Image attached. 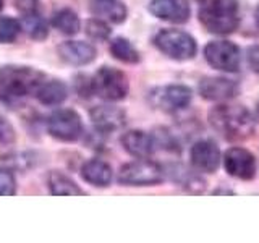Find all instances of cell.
I'll return each instance as SVG.
<instances>
[{
  "mask_svg": "<svg viewBox=\"0 0 259 243\" xmlns=\"http://www.w3.org/2000/svg\"><path fill=\"white\" fill-rule=\"evenodd\" d=\"M110 54L115 57L117 60L125 63H138L140 62V52L138 49L130 43L125 37H117L110 43Z\"/></svg>",
  "mask_w": 259,
  "mask_h": 243,
  "instance_id": "22",
  "label": "cell"
},
{
  "mask_svg": "<svg viewBox=\"0 0 259 243\" xmlns=\"http://www.w3.org/2000/svg\"><path fill=\"white\" fill-rule=\"evenodd\" d=\"M36 97L46 105H57L68 97V88L62 79H44L37 88Z\"/></svg>",
  "mask_w": 259,
  "mask_h": 243,
  "instance_id": "18",
  "label": "cell"
},
{
  "mask_svg": "<svg viewBox=\"0 0 259 243\" xmlns=\"http://www.w3.org/2000/svg\"><path fill=\"white\" fill-rule=\"evenodd\" d=\"M57 52H59L63 62L75 65V67H81V65L94 62L97 55L96 47L89 43H83V40H67V43H62L57 47Z\"/></svg>",
  "mask_w": 259,
  "mask_h": 243,
  "instance_id": "14",
  "label": "cell"
},
{
  "mask_svg": "<svg viewBox=\"0 0 259 243\" xmlns=\"http://www.w3.org/2000/svg\"><path fill=\"white\" fill-rule=\"evenodd\" d=\"M94 93L107 101H121L128 94V78L113 67H101L93 78Z\"/></svg>",
  "mask_w": 259,
  "mask_h": 243,
  "instance_id": "6",
  "label": "cell"
},
{
  "mask_svg": "<svg viewBox=\"0 0 259 243\" xmlns=\"http://www.w3.org/2000/svg\"><path fill=\"white\" fill-rule=\"evenodd\" d=\"M89 115H91L94 127L102 133H112L120 130L126 122L125 112L115 105H96L89 112Z\"/></svg>",
  "mask_w": 259,
  "mask_h": 243,
  "instance_id": "15",
  "label": "cell"
},
{
  "mask_svg": "<svg viewBox=\"0 0 259 243\" xmlns=\"http://www.w3.org/2000/svg\"><path fill=\"white\" fill-rule=\"evenodd\" d=\"M248 62L251 65V68L259 76V46H253L248 52Z\"/></svg>",
  "mask_w": 259,
  "mask_h": 243,
  "instance_id": "29",
  "label": "cell"
},
{
  "mask_svg": "<svg viewBox=\"0 0 259 243\" xmlns=\"http://www.w3.org/2000/svg\"><path fill=\"white\" fill-rule=\"evenodd\" d=\"M154 44L162 54L174 60H190L198 52L196 40L188 32L178 29H162L154 37Z\"/></svg>",
  "mask_w": 259,
  "mask_h": 243,
  "instance_id": "4",
  "label": "cell"
},
{
  "mask_svg": "<svg viewBox=\"0 0 259 243\" xmlns=\"http://www.w3.org/2000/svg\"><path fill=\"white\" fill-rule=\"evenodd\" d=\"M237 83L229 78H202L199 83V94L206 101H229L233 96H237Z\"/></svg>",
  "mask_w": 259,
  "mask_h": 243,
  "instance_id": "13",
  "label": "cell"
},
{
  "mask_svg": "<svg viewBox=\"0 0 259 243\" xmlns=\"http://www.w3.org/2000/svg\"><path fill=\"white\" fill-rule=\"evenodd\" d=\"M16 193V178L8 169H0V196H12Z\"/></svg>",
  "mask_w": 259,
  "mask_h": 243,
  "instance_id": "26",
  "label": "cell"
},
{
  "mask_svg": "<svg viewBox=\"0 0 259 243\" xmlns=\"http://www.w3.org/2000/svg\"><path fill=\"white\" fill-rule=\"evenodd\" d=\"M44 81V73L23 65H5L0 68V91L7 97H24L36 94Z\"/></svg>",
  "mask_w": 259,
  "mask_h": 243,
  "instance_id": "3",
  "label": "cell"
},
{
  "mask_svg": "<svg viewBox=\"0 0 259 243\" xmlns=\"http://www.w3.org/2000/svg\"><path fill=\"white\" fill-rule=\"evenodd\" d=\"M121 146L125 151L138 159H146L154 154L157 148V140L141 130H132L121 136Z\"/></svg>",
  "mask_w": 259,
  "mask_h": 243,
  "instance_id": "16",
  "label": "cell"
},
{
  "mask_svg": "<svg viewBox=\"0 0 259 243\" xmlns=\"http://www.w3.org/2000/svg\"><path fill=\"white\" fill-rule=\"evenodd\" d=\"M47 186L51 194L55 196H76V194H84V191L62 172H52L47 177Z\"/></svg>",
  "mask_w": 259,
  "mask_h": 243,
  "instance_id": "20",
  "label": "cell"
},
{
  "mask_svg": "<svg viewBox=\"0 0 259 243\" xmlns=\"http://www.w3.org/2000/svg\"><path fill=\"white\" fill-rule=\"evenodd\" d=\"M91 10L110 23H123L126 18V7L118 0H93Z\"/></svg>",
  "mask_w": 259,
  "mask_h": 243,
  "instance_id": "19",
  "label": "cell"
},
{
  "mask_svg": "<svg viewBox=\"0 0 259 243\" xmlns=\"http://www.w3.org/2000/svg\"><path fill=\"white\" fill-rule=\"evenodd\" d=\"M4 8V0H0V10Z\"/></svg>",
  "mask_w": 259,
  "mask_h": 243,
  "instance_id": "32",
  "label": "cell"
},
{
  "mask_svg": "<svg viewBox=\"0 0 259 243\" xmlns=\"http://www.w3.org/2000/svg\"><path fill=\"white\" fill-rule=\"evenodd\" d=\"M193 93L188 86L183 85H168L154 89L151 93V102L154 107L164 112H178L188 107L191 102Z\"/></svg>",
  "mask_w": 259,
  "mask_h": 243,
  "instance_id": "9",
  "label": "cell"
},
{
  "mask_svg": "<svg viewBox=\"0 0 259 243\" xmlns=\"http://www.w3.org/2000/svg\"><path fill=\"white\" fill-rule=\"evenodd\" d=\"M47 130L60 141H76L83 135V122L78 112L71 109H60L47 118Z\"/></svg>",
  "mask_w": 259,
  "mask_h": 243,
  "instance_id": "7",
  "label": "cell"
},
{
  "mask_svg": "<svg viewBox=\"0 0 259 243\" xmlns=\"http://www.w3.org/2000/svg\"><path fill=\"white\" fill-rule=\"evenodd\" d=\"M15 130L5 118L0 117V144H10L15 141Z\"/></svg>",
  "mask_w": 259,
  "mask_h": 243,
  "instance_id": "28",
  "label": "cell"
},
{
  "mask_svg": "<svg viewBox=\"0 0 259 243\" xmlns=\"http://www.w3.org/2000/svg\"><path fill=\"white\" fill-rule=\"evenodd\" d=\"M21 28L29 34V37L36 40H44L47 37V24L40 13H32V15H23L21 18Z\"/></svg>",
  "mask_w": 259,
  "mask_h": 243,
  "instance_id": "23",
  "label": "cell"
},
{
  "mask_svg": "<svg viewBox=\"0 0 259 243\" xmlns=\"http://www.w3.org/2000/svg\"><path fill=\"white\" fill-rule=\"evenodd\" d=\"M257 115H259V104H257Z\"/></svg>",
  "mask_w": 259,
  "mask_h": 243,
  "instance_id": "33",
  "label": "cell"
},
{
  "mask_svg": "<svg viewBox=\"0 0 259 243\" xmlns=\"http://www.w3.org/2000/svg\"><path fill=\"white\" fill-rule=\"evenodd\" d=\"M164 180V170L152 160L128 162L118 172V183L126 186H152Z\"/></svg>",
  "mask_w": 259,
  "mask_h": 243,
  "instance_id": "5",
  "label": "cell"
},
{
  "mask_svg": "<svg viewBox=\"0 0 259 243\" xmlns=\"http://www.w3.org/2000/svg\"><path fill=\"white\" fill-rule=\"evenodd\" d=\"M190 157L196 170L212 174L217 170L219 164H221V149H219V146L214 141L201 140L198 143H194L190 152Z\"/></svg>",
  "mask_w": 259,
  "mask_h": 243,
  "instance_id": "11",
  "label": "cell"
},
{
  "mask_svg": "<svg viewBox=\"0 0 259 243\" xmlns=\"http://www.w3.org/2000/svg\"><path fill=\"white\" fill-rule=\"evenodd\" d=\"M81 177L88 183L104 188V186H109L112 182V169L107 162L101 159H89L81 167Z\"/></svg>",
  "mask_w": 259,
  "mask_h": 243,
  "instance_id": "17",
  "label": "cell"
},
{
  "mask_svg": "<svg viewBox=\"0 0 259 243\" xmlns=\"http://www.w3.org/2000/svg\"><path fill=\"white\" fill-rule=\"evenodd\" d=\"M214 194H233V191L232 190H222L221 188V190H215Z\"/></svg>",
  "mask_w": 259,
  "mask_h": 243,
  "instance_id": "30",
  "label": "cell"
},
{
  "mask_svg": "<svg viewBox=\"0 0 259 243\" xmlns=\"http://www.w3.org/2000/svg\"><path fill=\"white\" fill-rule=\"evenodd\" d=\"M209 124L230 141L246 140L254 133V118L243 105L221 104L209 112Z\"/></svg>",
  "mask_w": 259,
  "mask_h": 243,
  "instance_id": "1",
  "label": "cell"
},
{
  "mask_svg": "<svg viewBox=\"0 0 259 243\" xmlns=\"http://www.w3.org/2000/svg\"><path fill=\"white\" fill-rule=\"evenodd\" d=\"M21 23L10 16H0V43L10 44L21 32Z\"/></svg>",
  "mask_w": 259,
  "mask_h": 243,
  "instance_id": "24",
  "label": "cell"
},
{
  "mask_svg": "<svg viewBox=\"0 0 259 243\" xmlns=\"http://www.w3.org/2000/svg\"><path fill=\"white\" fill-rule=\"evenodd\" d=\"M256 24H257V28H259V7H257V10H256Z\"/></svg>",
  "mask_w": 259,
  "mask_h": 243,
  "instance_id": "31",
  "label": "cell"
},
{
  "mask_svg": "<svg viewBox=\"0 0 259 243\" xmlns=\"http://www.w3.org/2000/svg\"><path fill=\"white\" fill-rule=\"evenodd\" d=\"M15 7L21 15L40 13V2L39 0H15Z\"/></svg>",
  "mask_w": 259,
  "mask_h": 243,
  "instance_id": "27",
  "label": "cell"
},
{
  "mask_svg": "<svg viewBox=\"0 0 259 243\" xmlns=\"http://www.w3.org/2000/svg\"><path fill=\"white\" fill-rule=\"evenodd\" d=\"M207 63L215 70L235 73L240 68V49L230 40H212L204 49Z\"/></svg>",
  "mask_w": 259,
  "mask_h": 243,
  "instance_id": "8",
  "label": "cell"
},
{
  "mask_svg": "<svg viewBox=\"0 0 259 243\" xmlns=\"http://www.w3.org/2000/svg\"><path fill=\"white\" fill-rule=\"evenodd\" d=\"M198 16L207 31L230 34L238 28V0H198Z\"/></svg>",
  "mask_w": 259,
  "mask_h": 243,
  "instance_id": "2",
  "label": "cell"
},
{
  "mask_svg": "<svg viewBox=\"0 0 259 243\" xmlns=\"http://www.w3.org/2000/svg\"><path fill=\"white\" fill-rule=\"evenodd\" d=\"M52 24L55 29H59L60 32L68 36L76 34L81 28L78 15L71 8H60V10H57L52 16Z\"/></svg>",
  "mask_w": 259,
  "mask_h": 243,
  "instance_id": "21",
  "label": "cell"
},
{
  "mask_svg": "<svg viewBox=\"0 0 259 243\" xmlns=\"http://www.w3.org/2000/svg\"><path fill=\"white\" fill-rule=\"evenodd\" d=\"M86 34L96 40H105L110 36V28L102 20H89L86 23Z\"/></svg>",
  "mask_w": 259,
  "mask_h": 243,
  "instance_id": "25",
  "label": "cell"
},
{
  "mask_svg": "<svg viewBox=\"0 0 259 243\" xmlns=\"http://www.w3.org/2000/svg\"><path fill=\"white\" fill-rule=\"evenodd\" d=\"M149 12L160 20L170 23H185L190 18L188 0H151Z\"/></svg>",
  "mask_w": 259,
  "mask_h": 243,
  "instance_id": "12",
  "label": "cell"
},
{
  "mask_svg": "<svg viewBox=\"0 0 259 243\" xmlns=\"http://www.w3.org/2000/svg\"><path fill=\"white\" fill-rule=\"evenodd\" d=\"M224 166L229 175L240 180H251L256 175V159L245 148H230L224 154Z\"/></svg>",
  "mask_w": 259,
  "mask_h": 243,
  "instance_id": "10",
  "label": "cell"
}]
</instances>
